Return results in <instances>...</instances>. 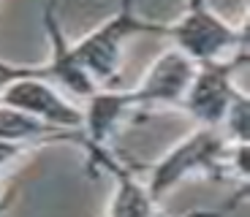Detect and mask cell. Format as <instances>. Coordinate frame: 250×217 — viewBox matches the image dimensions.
I'll list each match as a JSON object with an SVG mask.
<instances>
[{"instance_id":"6da1fadb","label":"cell","mask_w":250,"mask_h":217,"mask_svg":"<svg viewBox=\"0 0 250 217\" xmlns=\"http://www.w3.org/2000/svg\"><path fill=\"white\" fill-rule=\"evenodd\" d=\"M231 141H226L220 128H207L196 125L182 141L158 158L150 166V179L147 190L150 196L161 204L166 193H171L180 182L188 179H215V182H229L226 177V158H229Z\"/></svg>"},{"instance_id":"7a4b0ae2","label":"cell","mask_w":250,"mask_h":217,"mask_svg":"<svg viewBox=\"0 0 250 217\" xmlns=\"http://www.w3.org/2000/svg\"><path fill=\"white\" fill-rule=\"evenodd\" d=\"M163 36L171 38V46L188 55L196 65L226 62L248 55V27L231 25L207 6V0L185 3L182 17L169 22Z\"/></svg>"},{"instance_id":"3957f363","label":"cell","mask_w":250,"mask_h":217,"mask_svg":"<svg viewBox=\"0 0 250 217\" xmlns=\"http://www.w3.org/2000/svg\"><path fill=\"white\" fill-rule=\"evenodd\" d=\"M166 25L161 22H144L133 11H117L106 22H101L95 30L82 36L71 43L76 60L87 76L95 81V87H117L120 71H123V52L125 41L139 33H158L163 36Z\"/></svg>"},{"instance_id":"277c9868","label":"cell","mask_w":250,"mask_h":217,"mask_svg":"<svg viewBox=\"0 0 250 217\" xmlns=\"http://www.w3.org/2000/svg\"><path fill=\"white\" fill-rule=\"evenodd\" d=\"M0 103L22 109L33 117L44 119L62 130H79L82 133V109L79 103L57 90L52 81L41 79L38 68H27L22 76H14L0 87Z\"/></svg>"},{"instance_id":"5b68a950","label":"cell","mask_w":250,"mask_h":217,"mask_svg":"<svg viewBox=\"0 0 250 217\" xmlns=\"http://www.w3.org/2000/svg\"><path fill=\"white\" fill-rule=\"evenodd\" d=\"M245 62H248V55L226 62L199 65L180 109H185V114H190L196 119V125L220 128L231 98L242 90V84L237 81V74L245 68Z\"/></svg>"},{"instance_id":"8992f818","label":"cell","mask_w":250,"mask_h":217,"mask_svg":"<svg viewBox=\"0 0 250 217\" xmlns=\"http://www.w3.org/2000/svg\"><path fill=\"white\" fill-rule=\"evenodd\" d=\"M196 65L188 55H182L177 46L163 49L152 60V65L144 71V76L131 90V98L136 103V112L147 109H180L188 87L196 76Z\"/></svg>"},{"instance_id":"52a82bcc","label":"cell","mask_w":250,"mask_h":217,"mask_svg":"<svg viewBox=\"0 0 250 217\" xmlns=\"http://www.w3.org/2000/svg\"><path fill=\"white\" fill-rule=\"evenodd\" d=\"M82 109V149L109 147L117 130L131 114H136V103L128 87H98L90 98L79 103Z\"/></svg>"},{"instance_id":"ba28073f","label":"cell","mask_w":250,"mask_h":217,"mask_svg":"<svg viewBox=\"0 0 250 217\" xmlns=\"http://www.w3.org/2000/svg\"><path fill=\"white\" fill-rule=\"evenodd\" d=\"M41 22H44L46 38H49V46H52V60L46 62V65H38V76L46 79V81H52L57 90L68 93L71 98H76L82 103V100L90 98L98 87H95V81L90 79L87 71L82 68L79 60H76L68 36H65L62 27H60L55 3H46L44 6V17H41Z\"/></svg>"},{"instance_id":"9c48e42d","label":"cell","mask_w":250,"mask_h":217,"mask_svg":"<svg viewBox=\"0 0 250 217\" xmlns=\"http://www.w3.org/2000/svg\"><path fill=\"white\" fill-rule=\"evenodd\" d=\"M0 138L17 144H30V147H44V144H79L82 147L79 130L55 128V125L6 103H0Z\"/></svg>"},{"instance_id":"30bf717a","label":"cell","mask_w":250,"mask_h":217,"mask_svg":"<svg viewBox=\"0 0 250 217\" xmlns=\"http://www.w3.org/2000/svg\"><path fill=\"white\" fill-rule=\"evenodd\" d=\"M220 133L226 136V141L231 144H248L250 138V100L245 87L231 98L229 109L223 114V122H220Z\"/></svg>"},{"instance_id":"8fae6325","label":"cell","mask_w":250,"mask_h":217,"mask_svg":"<svg viewBox=\"0 0 250 217\" xmlns=\"http://www.w3.org/2000/svg\"><path fill=\"white\" fill-rule=\"evenodd\" d=\"M33 149L38 147H30V144H17V141H6V138H0V177H6L19 160H25L30 155Z\"/></svg>"},{"instance_id":"7c38bea8","label":"cell","mask_w":250,"mask_h":217,"mask_svg":"<svg viewBox=\"0 0 250 217\" xmlns=\"http://www.w3.org/2000/svg\"><path fill=\"white\" fill-rule=\"evenodd\" d=\"M11 198H14V182H8V174L0 177V215L11 206Z\"/></svg>"},{"instance_id":"4fadbf2b","label":"cell","mask_w":250,"mask_h":217,"mask_svg":"<svg viewBox=\"0 0 250 217\" xmlns=\"http://www.w3.org/2000/svg\"><path fill=\"white\" fill-rule=\"evenodd\" d=\"M237 206L239 204H229V206H223V209H193V212H185V215H180V217H226L231 209H237Z\"/></svg>"},{"instance_id":"5bb4252c","label":"cell","mask_w":250,"mask_h":217,"mask_svg":"<svg viewBox=\"0 0 250 217\" xmlns=\"http://www.w3.org/2000/svg\"><path fill=\"white\" fill-rule=\"evenodd\" d=\"M27 68H17V65H8V62H0V87L6 84L8 79H14V76H22Z\"/></svg>"},{"instance_id":"9a60e30c","label":"cell","mask_w":250,"mask_h":217,"mask_svg":"<svg viewBox=\"0 0 250 217\" xmlns=\"http://www.w3.org/2000/svg\"><path fill=\"white\" fill-rule=\"evenodd\" d=\"M120 11H133V0H120Z\"/></svg>"}]
</instances>
